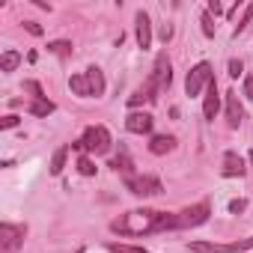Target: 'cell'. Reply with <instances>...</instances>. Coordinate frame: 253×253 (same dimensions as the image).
<instances>
[{
    "label": "cell",
    "instance_id": "cell-1",
    "mask_svg": "<svg viewBox=\"0 0 253 253\" xmlns=\"http://www.w3.org/2000/svg\"><path fill=\"white\" fill-rule=\"evenodd\" d=\"M110 229L119 235H152V232H167L179 229V214L170 211H155V209H134L125 211L116 220H110Z\"/></svg>",
    "mask_w": 253,
    "mask_h": 253
},
{
    "label": "cell",
    "instance_id": "cell-2",
    "mask_svg": "<svg viewBox=\"0 0 253 253\" xmlns=\"http://www.w3.org/2000/svg\"><path fill=\"white\" fill-rule=\"evenodd\" d=\"M170 84H173V69H170L167 54L161 51V54L155 57V66H152V75H149V81H146L143 92L149 95V101H158V95H161V92H167V89H170Z\"/></svg>",
    "mask_w": 253,
    "mask_h": 253
},
{
    "label": "cell",
    "instance_id": "cell-3",
    "mask_svg": "<svg viewBox=\"0 0 253 253\" xmlns=\"http://www.w3.org/2000/svg\"><path fill=\"white\" fill-rule=\"evenodd\" d=\"M81 143H84V152H92V155H104V152L110 149L113 137H110V131L104 128V125H89V128L84 131V137H81Z\"/></svg>",
    "mask_w": 253,
    "mask_h": 253
},
{
    "label": "cell",
    "instance_id": "cell-4",
    "mask_svg": "<svg viewBox=\"0 0 253 253\" xmlns=\"http://www.w3.org/2000/svg\"><path fill=\"white\" fill-rule=\"evenodd\" d=\"M194 253H241V250H250L253 247V235L250 238H241V241H232V244H217V241H191L188 244Z\"/></svg>",
    "mask_w": 253,
    "mask_h": 253
},
{
    "label": "cell",
    "instance_id": "cell-5",
    "mask_svg": "<svg viewBox=\"0 0 253 253\" xmlns=\"http://www.w3.org/2000/svg\"><path fill=\"white\" fill-rule=\"evenodd\" d=\"M125 188H128L134 197H155V194L164 191V185H161L158 176H137V173L125 179Z\"/></svg>",
    "mask_w": 253,
    "mask_h": 253
},
{
    "label": "cell",
    "instance_id": "cell-6",
    "mask_svg": "<svg viewBox=\"0 0 253 253\" xmlns=\"http://www.w3.org/2000/svg\"><path fill=\"white\" fill-rule=\"evenodd\" d=\"M211 81H214V78H211V66H209V63H197V66L188 72V78H185V92H188V95H200Z\"/></svg>",
    "mask_w": 253,
    "mask_h": 253
},
{
    "label": "cell",
    "instance_id": "cell-7",
    "mask_svg": "<svg viewBox=\"0 0 253 253\" xmlns=\"http://www.w3.org/2000/svg\"><path fill=\"white\" fill-rule=\"evenodd\" d=\"M24 235H27V226H15V223H0V247L6 253L18 250L24 244Z\"/></svg>",
    "mask_w": 253,
    "mask_h": 253
},
{
    "label": "cell",
    "instance_id": "cell-8",
    "mask_svg": "<svg viewBox=\"0 0 253 253\" xmlns=\"http://www.w3.org/2000/svg\"><path fill=\"white\" fill-rule=\"evenodd\" d=\"M209 214H211V206L203 200V203L188 206L185 211H179V226H200V223L209 220Z\"/></svg>",
    "mask_w": 253,
    "mask_h": 253
},
{
    "label": "cell",
    "instance_id": "cell-9",
    "mask_svg": "<svg viewBox=\"0 0 253 253\" xmlns=\"http://www.w3.org/2000/svg\"><path fill=\"white\" fill-rule=\"evenodd\" d=\"M152 122H155V119H152L149 113H137V110H134V113L125 116V128H128L131 134H149V131H152Z\"/></svg>",
    "mask_w": 253,
    "mask_h": 253
},
{
    "label": "cell",
    "instance_id": "cell-10",
    "mask_svg": "<svg viewBox=\"0 0 253 253\" xmlns=\"http://www.w3.org/2000/svg\"><path fill=\"white\" fill-rule=\"evenodd\" d=\"M134 33H137V45L146 51V48L152 45V24H149V15H146L143 9L134 15Z\"/></svg>",
    "mask_w": 253,
    "mask_h": 253
},
{
    "label": "cell",
    "instance_id": "cell-11",
    "mask_svg": "<svg viewBox=\"0 0 253 253\" xmlns=\"http://www.w3.org/2000/svg\"><path fill=\"white\" fill-rule=\"evenodd\" d=\"M241 119H244V107H241V101H238V92L229 89V92H226V122H229V128H238Z\"/></svg>",
    "mask_w": 253,
    "mask_h": 253
},
{
    "label": "cell",
    "instance_id": "cell-12",
    "mask_svg": "<svg viewBox=\"0 0 253 253\" xmlns=\"http://www.w3.org/2000/svg\"><path fill=\"white\" fill-rule=\"evenodd\" d=\"M220 110V95H217V84L211 81L206 86V98H203V116L206 119H214V113Z\"/></svg>",
    "mask_w": 253,
    "mask_h": 253
},
{
    "label": "cell",
    "instance_id": "cell-13",
    "mask_svg": "<svg viewBox=\"0 0 253 253\" xmlns=\"http://www.w3.org/2000/svg\"><path fill=\"white\" fill-rule=\"evenodd\" d=\"M173 146H176V137L173 134H155L149 140V152L152 155H167V152H173Z\"/></svg>",
    "mask_w": 253,
    "mask_h": 253
},
{
    "label": "cell",
    "instance_id": "cell-14",
    "mask_svg": "<svg viewBox=\"0 0 253 253\" xmlns=\"http://www.w3.org/2000/svg\"><path fill=\"white\" fill-rule=\"evenodd\" d=\"M113 170H119L125 179H128V176H134V164H131V155H128V149H125L122 143H119V155L113 158V164H110Z\"/></svg>",
    "mask_w": 253,
    "mask_h": 253
},
{
    "label": "cell",
    "instance_id": "cell-15",
    "mask_svg": "<svg viewBox=\"0 0 253 253\" xmlns=\"http://www.w3.org/2000/svg\"><path fill=\"white\" fill-rule=\"evenodd\" d=\"M223 176H244V161H241L238 152L223 155Z\"/></svg>",
    "mask_w": 253,
    "mask_h": 253
},
{
    "label": "cell",
    "instance_id": "cell-16",
    "mask_svg": "<svg viewBox=\"0 0 253 253\" xmlns=\"http://www.w3.org/2000/svg\"><path fill=\"white\" fill-rule=\"evenodd\" d=\"M84 75H86V81H89V92L98 98V95L104 92V75H101V69H98V66H89Z\"/></svg>",
    "mask_w": 253,
    "mask_h": 253
},
{
    "label": "cell",
    "instance_id": "cell-17",
    "mask_svg": "<svg viewBox=\"0 0 253 253\" xmlns=\"http://www.w3.org/2000/svg\"><path fill=\"white\" fill-rule=\"evenodd\" d=\"M69 86H72V92H75V95H81V98H92L86 75H72V78H69Z\"/></svg>",
    "mask_w": 253,
    "mask_h": 253
},
{
    "label": "cell",
    "instance_id": "cell-18",
    "mask_svg": "<svg viewBox=\"0 0 253 253\" xmlns=\"http://www.w3.org/2000/svg\"><path fill=\"white\" fill-rule=\"evenodd\" d=\"M18 63H21L18 51H3V57H0V72H15Z\"/></svg>",
    "mask_w": 253,
    "mask_h": 253
},
{
    "label": "cell",
    "instance_id": "cell-19",
    "mask_svg": "<svg viewBox=\"0 0 253 253\" xmlns=\"http://www.w3.org/2000/svg\"><path fill=\"white\" fill-rule=\"evenodd\" d=\"M30 113H33V116H51V113H54V101H48V98H33Z\"/></svg>",
    "mask_w": 253,
    "mask_h": 253
},
{
    "label": "cell",
    "instance_id": "cell-20",
    "mask_svg": "<svg viewBox=\"0 0 253 253\" xmlns=\"http://www.w3.org/2000/svg\"><path fill=\"white\" fill-rule=\"evenodd\" d=\"M66 155H69V146H60V149L54 152V158H51V173H54V176L63 173V167H66Z\"/></svg>",
    "mask_w": 253,
    "mask_h": 253
},
{
    "label": "cell",
    "instance_id": "cell-21",
    "mask_svg": "<svg viewBox=\"0 0 253 253\" xmlns=\"http://www.w3.org/2000/svg\"><path fill=\"white\" fill-rule=\"evenodd\" d=\"M107 250H110V253H152V250H146V247H134V244H116V241H110V244H107Z\"/></svg>",
    "mask_w": 253,
    "mask_h": 253
},
{
    "label": "cell",
    "instance_id": "cell-22",
    "mask_svg": "<svg viewBox=\"0 0 253 253\" xmlns=\"http://www.w3.org/2000/svg\"><path fill=\"white\" fill-rule=\"evenodd\" d=\"M250 21H253V0H250V3H247V6H244V12H241V18H238V24H235V36H238V33H241V30H244V27H247Z\"/></svg>",
    "mask_w": 253,
    "mask_h": 253
},
{
    "label": "cell",
    "instance_id": "cell-23",
    "mask_svg": "<svg viewBox=\"0 0 253 253\" xmlns=\"http://www.w3.org/2000/svg\"><path fill=\"white\" fill-rule=\"evenodd\" d=\"M78 173H81V176H95V164H92L86 155H81V158H78Z\"/></svg>",
    "mask_w": 253,
    "mask_h": 253
},
{
    "label": "cell",
    "instance_id": "cell-24",
    "mask_svg": "<svg viewBox=\"0 0 253 253\" xmlns=\"http://www.w3.org/2000/svg\"><path fill=\"white\" fill-rule=\"evenodd\" d=\"M48 51H51V54L66 57V54H72V42H51V45H48Z\"/></svg>",
    "mask_w": 253,
    "mask_h": 253
},
{
    "label": "cell",
    "instance_id": "cell-25",
    "mask_svg": "<svg viewBox=\"0 0 253 253\" xmlns=\"http://www.w3.org/2000/svg\"><path fill=\"white\" fill-rule=\"evenodd\" d=\"M200 24H203V33H206V36L211 39V36H214V24H211V15H209V12H203V18H200Z\"/></svg>",
    "mask_w": 253,
    "mask_h": 253
},
{
    "label": "cell",
    "instance_id": "cell-26",
    "mask_svg": "<svg viewBox=\"0 0 253 253\" xmlns=\"http://www.w3.org/2000/svg\"><path fill=\"white\" fill-rule=\"evenodd\" d=\"M143 101H149V95H146V92H143V89H137V92H134V95H131V98H128V104H131V107H140V104H143ZM149 104H152V101H149Z\"/></svg>",
    "mask_w": 253,
    "mask_h": 253
},
{
    "label": "cell",
    "instance_id": "cell-27",
    "mask_svg": "<svg viewBox=\"0 0 253 253\" xmlns=\"http://www.w3.org/2000/svg\"><path fill=\"white\" fill-rule=\"evenodd\" d=\"M24 89H30V92H33V98H45V95H42V86H39L36 81H27V84H24Z\"/></svg>",
    "mask_w": 253,
    "mask_h": 253
},
{
    "label": "cell",
    "instance_id": "cell-28",
    "mask_svg": "<svg viewBox=\"0 0 253 253\" xmlns=\"http://www.w3.org/2000/svg\"><path fill=\"white\" fill-rule=\"evenodd\" d=\"M15 125H18V116H15V113H9V116H3L0 128H15Z\"/></svg>",
    "mask_w": 253,
    "mask_h": 253
},
{
    "label": "cell",
    "instance_id": "cell-29",
    "mask_svg": "<svg viewBox=\"0 0 253 253\" xmlns=\"http://www.w3.org/2000/svg\"><path fill=\"white\" fill-rule=\"evenodd\" d=\"M241 72H244V66H241V60H229V75H232V78H238Z\"/></svg>",
    "mask_w": 253,
    "mask_h": 253
},
{
    "label": "cell",
    "instance_id": "cell-30",
    "mask_svg": "<svg viewBox=\"0 0 253 253\" xmlns=\"http://www.w3.org/2000/svg\"><path fill=\"white\" fill-rule=\"evenodd\" d=\"M24 30H27V33H33V36H42V27H39L36 21H24Z\"/></svg>",
    "mask_w": 253,
    "mask_h": 253
},
{
    "label": "cell",
    "instance_id": "cell-31",
    "mask_svg": "<svg viewBox=\"0 0 253 253\" xmlns=\"http://www.w3.org/2000/svg\"><path fill=\"white\" fill-rule=\"evenodd\" d=\"M244 209H247L244 200H232V203H229V211H232V214H238V211H244Z\"/></svg>",
    "mask_w": 253,
    "mask_h": 253
},
{
    "label": "cell",
    "instance_id": "cell-32",
    "mask_svg": "<svg viewBox=\"0 0 253 253\" xmlns=\"http://www.w3.org/2000/svg\"><path fill=\"white\" fill-rule=\"evenodd\" d=\"M244 95H247V98H253V75H247V78H244Z\"/></svg>",
    "mask_w": 253,
    "mask_h": 253
},
{
    "label": "cell",
    "instance_id": "cell-33",
    "mask_svg": "<svg viewBox=\"0 0 253 253\" xmlns=\"http://www.w3.org/2000/svg\"><path fill=\"white\" fill-rule=\"evenodd\" d=\"M223 9H220V3H217V0H211V3H209V15H220Z\"/></svg>",
    "mask_w": 253,
    "mask_h": 253
}]
</instances>
